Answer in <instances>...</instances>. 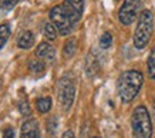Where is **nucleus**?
Instances as JSON below:
<instances>
[{
  "instance_id": "nucleus-2",
  "label": "nucleus",
  "mask_w": 155,
  "mask_h": 138,
  "mask_svg": "<svg viewBox=\"0 0 155 138\" xmlns=\"http://www.w3.org/2000/svg\"><path fill=\"white\" fill-rule=\"evenodd\" d=\"M144 83V76L138 70H127L118 77L117 88L122 103H131L140 93Z\"/></svg>"
},
{
  "instance_id": "nucleus-21",
  "label": "nucleus",
  "mask_w": 155,
  "mask_h": 138,
  "mask_svg": "<svg viewBox=\"0 0 155 138\" xmlns=\"http://www.w3.org/2000/svg\"><path fill=\"white\" fill-rule=\"evenodd\" d=\"M154 117H155V101H154Z\"/></svg>"
},
{
  "instance_id": "nucleus-3",
  "label": "nucleus",
  "mask_w": 155,
  "mask_h": 138,
  "mask_svg": "<svg viewBox=\"0 0 155 138\" xmlns=\"http://www.w3.org/2000/svg\"><path fill=\"white\" fill-rule=\"evenodd\" d=\"M154 31V16L150 10H144L140 19H138V24L134 31V46L138 50L147 47V44L150 43V38Z\"/></svg>"
},
{
  "instance_id": "nucleus-5",
  "label": "nucleus",
  "mask_w": 155,
  "mask_h": 138,
  "mask_svg": "<svg viewBox=\"0 0 155 138\" xmlns=\"http://www.w3.org/2000/svg\"><path fill=\"white\" fill-rule=\"evenodd\" d=\"M57 97H58V101L64 110H68L73 105L75 97V87L74 83L68 77L60 78L58 86H57Z\"/></svg>"
},
{
  "instance_id": "nucleus-14",
  "label": "nucleus",
  "mask_w": 155,
  "mask_h": 138,
  "mask_svg": "<svg viewBox=\"0 0 155 138\" xmlns=\"http://www.w3.org/2000/svg\"><path fill=\"white\" fill-rule=\"evenodd\" d=\"M44 63L41 60H38V58H33V60H30L28 61V70L34 74H38V73H43L44 71Z\"/></svg>"
},
{
  "instance_id": "nucleus-15",
  "label": "nucleus",
  "mask_w": 155,
  "mask_h": 138,
  "mask_svg": "<svg viewBox=\"0 0 155 138\" xmlns=\"http://www.w3.org/2000/svg\"><path fill=\"white\" fill-rule=\"evenodd\" d=\"M75 48H77V41H75V38H68L66 41V44H64V56H66L67 58L68 57H73L75 53Z\"/></svg>"
},
{
  "instance_id": "nucleus-10",
  "label": "nucleus",
  "mask_w": 155,
  "mask_h": 138,
  "mask_svg": "<svg viewBox=\"0 0 155 138\" xmlns=\"http://www.w3.org/2000/svg\"><path fill=\"white\" fill-rule=\"evenodd\" d=\"M17 3H19V0H0V17H3L9 12H12Z\"/></svg>"
},
{
  "instance_id": "nucleus-1",
  "label": "nucleus",
  "mask_w": 155,
  "mask_h": 138,
  "mask_svg": "<svg viewBox=\"0 0 155 138\" xmlns=\"http://www.w3.org/2000/svg\"><path fill=\"white\" fill-rule=\"evenodd\" d=\"M84 3L85 0H64L50 10V20L58 33L67 36L74 30L75 24L81 20Z\"/></svg>"
},
{
  "instance_id": "nucleus-4",
  "label": "nucleus",
  "mask_w": 155,
  "mask_h": 138,
  "mask_svg": "<svg viewBox=\"0 0 155 138\" xmlns=\"http://www.w3.org/2000/svg\"><path fill=\"white\" fill-rule=\"evenodd\" d=\"M131 127L134 138H151L152 137V123L150 113L145 105H138L131 117Z\"/></svg>"
},
{
  "instance_id": "nucleus-16",
  "label": "nucleus",
  "mask_w": 155,
  "mask_h": 138,
  "mask_svg": "<svg viewBox=\"0 0 155 138\" xmlns=\"http://www.w3.org/2000/svg\"><path fill=\"white\" fill-rule=\"evenodd\" d=\"M148 74L151 78L155 80V46L152 48V51L150 53V57H148Z\"/></svg>"
},
{
  "instance_id": "nucleus-11",
  "label": "nucleus",
  "mask_w": 155,
  "mask_h": 138,
  "mask_svg": "<svg viewBox=\"0 0 155 138\" xmlns=\"http://www.w3.org/2000/svg\"><path fill=\"white\" fill-rule=\"evenodd\" d=\"M36 105H37V110L41 114H46V113H48L50 108H51V98H50V97H41V98L37 100Z\"/></svg>"
},
{
  "instance_id": "nucleus-8",
  "label": "nucleus",
  "mask_w": 155,
  "mask_h": 138,
  "mask_svg": "<svg viewBox=\"0 0 155 138\" xmlns=\"http://www.w3.org/2000/svg\"><path fill=\"white\" fill-rule=\"evenodd\" d=\"M36 56L38 58H43V60H47V61H51L56 57V50L50 43L47 41H43L37 46L36 48Z\"/></svg>"
},
{
  "instance_id": "nucleus-20",
  "label": "nucleus",
  "mask_w": 155,
  "mask_h": 138,
  "mask_svg": "<svg viewBox=\"0 0 155 138\" xmlns=\"http://www.w3.org/2000/svg\"><path fill=\"white\" fill-rule=\"evenodd\" d=\"M61 138H75V137H74V133H73L71 130H68V131H66V133L63 134Z\"/></svg>"
},
{
  "instance_id": "nucleus-12",
  "label": "nucleus",
  "mask_w": 155,
  "mask_h": 138,
  "mask_svg": "<svg viewBox=\"0 0 155 138\" xmlns=\"http://www.w3.org/2000/svg\"><path fill=\"white\" fill-rule=\"evenodd\" d=\"M43 34L44 37H47L48 40H56L57 37V29L53 23H44L43 26Z\"/></svg>"
},
{
  "instance_id": "nucleus-19",
  "label": "nucleus",
  "mask_w": 155,
  "mask_h": 138,
  "mask_svg": "<svg viewBox=\"0 0 155 138\" xmlns=\"http://www.w3.org/2000/svg\"><path fill=\"white\" fill-rule=\"evenodd\" d=\"M3 138H14V130L12 127H7L3 133Z\"/></svg>"
},
{
  "instance_id": "nucleus-13",
  "label": "nucleus",
  "mask_w": 155,
  "mask_h": 138,
  "mask_svg": "<svg viewBox=\"0 0 155 138\" xmlns=\"http://www.w3.org/2000/svg\"><path fill=\"white\" fill-rule=\"evenodd\" d=\"M10 37V26L7 23L0 24V48H3Z\"/></svg>"
},
{
  "instance_id": "nucleus-6",
  "label": "nucleus",
  "mask_w": 155,
  "mask_h": 138,
  "mask_svg": "<svg viewBox=\"0 0 155 138\" xmlns=\"http://www.w3.org/2000/svg\"><path fill=\"white\" fill-rule=\"evenodd\" d=\"M141 7V0H124L121 9L118 12V19L124 26H130L135 21Z\"/></svg>"
},
{
  "instance_id": "nucleus-9",
  "label": "nucleus",
  "mask_w": 155,
  "mask_h": 138,
  "mask_svg": "<svg viewBox=\"0 0 155 138\" xmlns=\"http://www.w3.org/2000/svg\"><path fill=\"white\" fill-rule=\"evenodd\" d=\"M34 44V36L31 31H28V30H26L24 33H21V36L19 37V40H17V46H19L20 48H30L31 46Z\"/></svg>"
},
{
  "instance_id": "nucleus-17",
  "label": "nucleus",
  "mask_w": 155,
  "mask_h": 138,
  "mask_svg": "<svg viewBox=\"0 0 155 138\" xmlns=\"http://www.w3.org/2000/svg\"><path fill=\"white\" fill-rule=\"evenodd\" d=\"M113 44V36L111 33H104L100 38V46L101 48H110V46Z\"/></svg>"
},
{
  "instance_id": "nucleus-18",
  "label": "nucleus",
  "mask_w": 155,
  "mask_h": 138,
  "mask_svg": "<svg viewBox=\"0 0 155 138\" xmlns=\"http://www.w3.org/2000/svg\"><path fill=\"white\" fill-rule=\"evenodd\" d=\"M19 110L23 115H30V107H28L27 100H21L19 101Z\"/></svg>"
},
{
  "instance_id": "nucleus-22",
  "label": "nucleus",
  "mask_w": 155,
  "mask_h": 138,
  "mask_svg": "<svg viewBox=\"0 0 155 138\" xmlns=\"http://www.w3.org/2000/svg\"><path fill=\"white\" fill-rule=\"evenodd\" d=\"M93 138H98V137H93Z\"/></svg>"
},
{
  "instance_id": "nucleus-7",
  "label": "nucleus",
  "mask_w": 155,
  "mask_h": 138,
  "mask_svg": "<svg viewBox=\"0 0 155 138\" xmlns=\"http://www.w3.org/2000/svg\"><path fill=\"white\" fill-rule=\"evenodd\" d=\"M21 138H40V128L36 120L30 118L21 125Z\"/></svg>"
}]
</instances>
